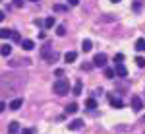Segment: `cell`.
<instances>
[{
  "label": "cell",
  "instance_id": "8",
  "mask_svg": "<svg viewBox=\"0 0 145 134\" xmlns=\"http://www.w3.org/2000/svg\"><path fill=\"white\" fill-rule=\"evenodd\" d=\"M116 76L126 78V76H128V68L124 66V64H116Z\"/></svg>",
  "mask_w": 145,
  "mask_h": 134
},
{
  "label": "cell",
  "instance_id": "1",
  "mask_svg": "<svg viewBox=\"0 0 145 134\" xmlns=\"http://www.w3.org/2000/svg\"><path fill=\"white\" fill-rule=\"evenodd\" d=\"M25 84V76H18V74H6L0 80V91L4 95H14L18 89L23 88Z\"/></svg>",
  "mask_w": 145,
  "mask_h": 134
},
{
  "label": "cell",
  "instance_id": "21",
  "mask_svg": "<svg viewBox=\"0 0 145 134\" xmlns=\"http://www.w3.org/2000/svg\"><path fill=\"white\" fill-rule=\"evenodd\" d=\"M135 64H137V68H145V58L143 56H135Z\"/></svg>",
  "mask_w": 145,
  "mask_h": 134
},
{
  "label": "cell",
  "instance_id": "3",
  "mask_svg": "<svg viewBox=\"0 0 145 134\" xmlns=\"http://www.w3.org/2000/svg\"><path fill=\"white\" fill-rule=\"evenodd\" d=\"M106 62H108V58H106L105 53H99V55H95V58H93V64L99 66V68H105V66H106Z\"/></svg>",
  "mask_w": 145,
  "mask_h": 134
},
{
  "label": "cell",
  "instance_id": "28",
  "mask_svg": "<svg viewBox=\"0 0 145 134\" xmlns=\"http://www.w3.org/2000/svg\"><path fill=\"white\" fill-rule=\"evenodd\" d=\"M22 134H35V130H33V128H23Z\"/></svg>",
  "mask_w": 145,
  "mask_h": 134
},
{
  "label": "cell",
  "instance_id": "14",
  "mask_svg": "<svg viewBox=\"0 0 145 134\" xmlns=\"http://www.w3.org/2000/svg\"><path fill=\"white\" fill-rule=\"evenodd\" d=\"M81 89H83V82L78 80V82L74 84V95H79V93H81Z\"/></svg>",
  "mask_w": 145,
  "mask_h": 134
},
{
  "label": "cell",
  "instance_id": "34",
  "mask_svg": "<svg viewBox=\"0 0 145 134\" xmlns=\"http://www.w3.org/2000/svg\"><path fill=\"white\" fill-rule=\"evenodd\" d=\"M31 2H39V0H31Z\"/></svg>",
  "mask_w": 145,
  "mask_h": 134
},
{
  "label": "cell",
  "instance_id": "9",
  "mask_svg": "<svg viewBox=\"0 0 145 134\" xmlns=\"http://www.w3.org/2000/svg\"><path fill=\"white\" fill-rule=\"evenodd\" d=\"M64 60H66V62H76V60H78V53H74V51H68L66 55H64Z\"/></svg>",
  "mask_w": 145,
  "mask_h": 134
},
{
  "label": "cell",
  "instance_id": "2",
  "mask_svg": "<svg viewBox=\"0 0 145 134\" xmlns=\"http://www.w3.org/2000/svg\"><path fill=\"white\" fill-rule=\"evenodd\" d=\"M52 91H54L56 95H68V93H70V82H68L66 78L56 80L54 86H52Z\"/></svg>",
  "mask_w": 145,
  "mask_h": 134
},
{
  "label": "cell",
  "instance_id": "33",
  "mask_svg": "<svg viewBox=\"0 0 145 134\" xmlns=\"http://www.w3.org/2000/svg\"><path fill=\"white\" fill-rule=\"evenodd\" d=\"M141 121H143V123H145V115H143V119H141Z\"/></svg>",
  "mask_w": 145,
  "mask_h": 134
},
{
  "label": "cell",
  "instance_id": "18",
  "mask_svg": "<svg viewBox=\"0 0 145 134\" xmlns=\"http://www.w3.org/2000/svg\"><path fill=\"white\" fill-rule=\"evenodd\" d=\"M135 51H137V53L145 51V41L143 39H137V41H135Z\"/></svg>",
  "mask_w": 145,
  "mask_h": 134
},
{
  "label": "cell",
  "instance_id": "25",
  "mask_svg": "<svg viewBox=\"0 0 145 134\" xmlns=\"http://www.w3.org/2000/svg\"><path fill=\"white\" fill-rule=\"evenodd\" d=\"M122 60H124V55H122V53H118V55L114 56V62H116V64H122Z\"/></svg>",
  "mask_w": 145,
  "mask_h": 134
},
{
  "label": "cell",
  "instance_id": "16",
  "mask_svg": "<svg viewBox=\"0 0 145 134\" xmlns=\"http://www.w3.org/2000/svg\"><path fill=\"white\" fill-rule=\"evenodd\" d=\"M81 49H83V53H89L91 49H93V43H91L89 39H85V41L81 43Z\"/></svg>",
  "mask_w": 145,
  "mask_h": 134
},
{
  "label": "cell",
  "instance_id": "30",
  "mask_svg": "<svg viewBox=\"0 0 145 134\" xmlns=\"http://www.w3.org/2000/svg\"><path fill=\"white\" fill-rule=\"evenodd\" d=\"M4 109H6V103H4V101H0V113L4 111Z\"/></svg>",
  "mask_w": 145,
  "mask_h": 134
},
{
  "label": "cell",
  "instance_id": "31",
  "mask_svg": "<svg viewBox=\"0 0 145 134\" xmlns=\"http://www.w3.org/2000/svg\"><path fill=\"white\" fill-rule=\"evenodd\" d=\"M4 18H6V16H4V12L0 10V22H2V20H4Z\"/></svg>",
  "mask_w": 145,
  "mask_h": 134
},
{
  "label": "cell",
  "instance_id": "22",
  "mask_svg": "<svg viewBox=\"0 0 145 134\" xmlns=\"http://www.w3.org/2000/svg\"><path fill=\"white\" fill-rule=\"evenodd\" d=\"M56 35H58V37H64V35H66V27H64V25H58V27H56Z\"/></svg>",
  "mask_w": 145,
  "mask_h": 134
},
{
  "label": "cell",
  "instance_id": "17",
  "mask_svg": "<svg viewBox=\"0 0 145 134\" xmlns=\"http://www.w3.org/2000/svg\"><path fill=\"white\" fill-rule=\"evenodd\" d=\"M85 107L87 109H97V99L95 97H89V99L85 101Z\"/></svg>",
  "mask_w": 145,
  "mask_h": 134
},
{
  "label": "cell",
  "instance_id": "4",
  "mask_svg": "<svg viewBox=\"0 0 145 134\" xmlns=\"http://www.w3.org/2000/svg\"><path fill=\"white\" fill-rule=\"evenodd\" d=\"M132 109H134L135 113H139L143 109V99H141L139 95H134V97H132Z\"/></svg>",
  "mask_w": 145,
  "mask_h": 134
},
{
  "label": "cell",
  "instance_id": "13",
  "mask_svg": "<svg viewBox=\"0 0 145 134\" xmlns=\"http://www.w3.org/2000/svg\"><path fill=\"white\" fill-rule=\"evenodd\" d=\"M0 39H12V29L2 27V29H0Z\"/></svg>",
  "mask_w": 145,
  "mask_h": 134
},
{
  "label": "cell",
  "instance_id": "19",
  "mask_svg": "<svg viewBox=\"0 0 145 134\" xmlns=\"http://www.w3.org/2000/svg\"><path fill=\"white\" fill-rule=\"evenodd\" d=\"M43 25H45L46 29H48V27H54V18H52V16H48L45 22H43Z\"/></svg>",
  "mask_w": 145,
  "mask_h": 134
},
{
  "label": "cell",
  "instance_id": "26",
  "mask_svg": "<svg viewBox=\"0 0 145 134\" xmlns=\"http://www.w3.org/2000/svg\"><path fill=\"white\" fill-rule=\"evenodd\" d=\"M134 12H137V10H141V0H134Z\"/></svg>",
  "mask_w": 145,
  "mask_h": 134
},
{
  "label": "cell",
  "instance_id": "10",
  "mask_svg": "<svg viewBox=\"0 0 145 134\" xmlns=\"http://www.w3.org/2000/svg\"><path fill=\"white\" fill-rule=\"evenodd\" d=\"M22 49H25V51H33L35 43L31 41V39H23V41H22Z\"/></svg>",
  "mask_w": 145,
  "mask_h": 134
},
{
  "label": "cell",
  "instance_id": "20",
  "mask_svg": "<svg viewBox=\"0 0 145 134\" xmlns=\"http://www.w3.org/2000/svg\"><path fill=\"white\" fill-rule=\"evenodd\" d=\"M116 76V70H112V68H105V78H114Z\"/></svg>",
  "mask_w": 145,
  "mask_h": 134
},
{
  "label": "cell",
  "instance_id": "15",
  "mask_svg": "<svg viewBox=\"0 0 145 134\" xmlns=\"http://www.w3.org/2000/svg\"><path fill=\"white\" fill-rule=\"evenodd\" d=\"M78 109H79L78 103H70V105L66 107V113H68V115H74V113H78Z\"/></svg>",
  "mask_w": 145,
  "mask_h": 134
},
{
  "label": "cell",
  "instance_id": "5",
  "mask_svg": "<svg viewBox=\"0 0 145 134\" xmlns=\"http://www.w3.org/2000/svg\"><path fill=\"white\" fill-rule=\"evenodd\" d=\"M108 103H110L114 109H122V107H124V101L118 99V97H116V95H112V93H108Z\"/></svg>",
  "mask_w": 145,
  "mask_h": 134
},
{
  "label": "cell",
  "instance_id": "32",
  "mask_svg": "<svg viewBox=\"0 0 145 134\" xmlns=\"http://www.w3.org/2000/svg\"><path fill=\"white\" fill-rule=\"evenodd\" d=\"M110 2H114V4H118V2H120V0H110Z\"/></svg>",
  "mask_w": 145,
  "mask_h": 134
},
{
  "label": "cell",
  "instance_id": "6",
  "mask_svg": "<svg viewBox=\"0 0 145 134\" xmlns=\"http://www.w3.org/2000/svg\"><path fill=\"white\" fill-rule=\"evenodd\" d=\"M68 128L70 130H81L83 128V121L81 119H76V121H72V123L68 124Z\"/></svg>",
  "mask_w": 145,
  "mask_h": 134
},
{
  "label": "cell",
  "instance_id": "29",
  "mask_svg": "<svg viewBox=\"0 0 145 134\" xmlns=\"http://www.w3.org/2000/svg\"><path fill=\"white\" fill-rule=\"evenodd\" d=\"M79 0H68V6H78Z\"/></svg>",
  "mask_w": 145,
  "mask_h": 134
},
{
  "label": "cell",
  "instance_id": "11",
  "mask_svg": "<svg viewBox=\"0 0 145 134\" xmlns=\"http://www.w3.org/2000/svg\"><path fill=\"white\" fill-rule=\"evenodd\" d=\"M8 132H10V134H18V132H20V123H16V121L10 123V124H8Z\"/></svg>",
  "mask_w": 145,
  "mask_h": 134
},
{
  "label": "cell",
  "instance_id": "7",
  "mask_svg": "<svg viewBox=\"0 0 145 134\" xmlns=\"http://www.w3.org/2000/svg\"><path fill=\"white\" fill-rule=\"evenodd\" d=\"M22 105H23V99H22V97H16V99L10 101V109H12V111H18Z\"/></svg>",
  "mask_w": 145,
  "mask_h": 134
},
{
  "label": "cell",
  "instance_id": "12",
  "mask_svg": "<svg viewBox=\"0 0 145 134\" xmlns=\"http://www.w3.org/2000/svg\"><path fill=\"white\" fill-rule=\"evenodd\" d=\"M0 55L2 56H10L12 55V47L10 45H2V47H0Z\"/></svg>",
  "mask_w": 145,
  "mask_h": 134
},
{
  "label": "cell",
  "instance_id": "23",
  "mask_svg": "<svg viewBox=\"0 0 145 134\" xmlns=\"http://www.w3.org/2000/svg\"><path fill=\"white\" fill-rule=\"evenodd\" d=\"M12 41H16V43H22L23 39H22V35L18 33V31H12Z\"/></svg>",
  "mask_w": 145,
  "mask_h": 134
},
{
  "label": "cell",
  "instance_id": "27",
  "mask_svg": "<svg viewBox=\"0 0 145 134\" xmlns=\"http://www.w3.org/2000/svg\"><path fill=\"white\" fill-rule=\"evenodd\" d=\"M14 6H16V8H22V6H23V0H14Z\"/></svg>",
  "mask_w": 145,
  "mask_h": 134
},
{
  "label": "cell",
  "instance_id": "24",
  "mask_svg": "<svg viewBox=\"0 0 145 134\" xmlns=\"http://www.w3.org/2000/svg\"><path fill=\"white\" fill-rule=\"evenodd\" d=\"M54 12H68V6H64V4H54Z\"/></svg>",
  "mask_w": 145,
  "mask_h": 134
}]
</instances>
